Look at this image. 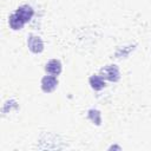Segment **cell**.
<instances>
[{"instance_id": "6da1fadb", "label": "cell", "mask_w": 151, "mask_h": 151, "mask_svg": "<svg viewBox=\"0 0 151 151\" xmlns=\"http://www.w3.org/2000/svg\"><path fill=\"white\" fill-rule=\"evenodd\" d=\"M103 79H106L109 81H118L120 78V72L117 65H106L100 70V74H99Z\"/></svg>"}, {"instance_id": "7a4b0ae2", "label": "cell", "mask_w": 151, "mask_h": 151, "mask_svg": "<svg viewBox=\"0 0 151 151\" xmlns=\"http://www.w3.org/2000/svg\"><path fill=\"white\" fill-rule=\"evenodd\" d=\"M27 47L32 53H41L44 51V41L40 37L29 34L27 37Z\"/></svg>"}, {"instance_id": "3957f363", "label": "cell", "mask_w": 151, "mask_h": 151, "mask_svg": "<svg viewBox=\"0 0 151 151\" xmlns=\"http://www.w3.org/2000/svg\"><path fill=\"white\" fill-rule=\"evenodd\" d=\"M58 86V79L55 76H45L42 79H41V90L45 92V93H50L52 91H54Z\"/></svg>"}, {"instance_id": "277c9868", "label": "cell", "mask_w": 151, "mask_h": 151, "mask_svg": "<svg viewBox=\"0 0 151 151\" xmlns=\"http://www.w3.org/2000/svg\"><path fill=\"white\" fill-rule=\"evenodd\" d=\"M15 13H17V14L20 17V19L26 24V22H28V21L33 18V15H34V9H33L29 5H21V6H19V7L17 8Z\"/></svg>"}, {"instance_id": "5b68a950", "label": "cell", "mask_w": 151, "mask_h": 151, "mask_svg": "<svg viewBox=\"0 0 151 151\" xmlns=\"http://www.w3.org/2000/svg\"><path fill=\"white\" fill-rule=\"evenodd\" d=\"M61 70H63V66H61V63H60L58 59H51V60L47 61V64L45 65V71H46L48 74L55 76V77L61 73Z\"/></svg>"}, {"instance_id": "8992f818", "label": "cell", "mask_w": 151, "mask_h": 151, "mask_svg": "<svg viewBox=\"0 0 151 151\" xmlns=\"http://www.w3.org/2000/svg\"><path fill=\"white\" fill-rule=\"evenodd\" d=\"M8 25H9V27H11L12 29L18 31V29H21V28L24 27L25 22H24V21L20 19V17L14 12V13H12V14L8 17Z\"/></svg>"}, {"instance_id": "52a82bcc", "label": "cell", "mask_w": 151, "mask_h": 151, "mask_svg": "<svg viewBox=\"0 0 151 151\" xmlns=\"http://www.w3.org/2000/svg\"><path fill=\"white\" fill-rule=\"evenodd\" d=\"M88 83L94 91H100L105 87V81L100 76H94V74L91 76L88 79Z\"/></svg>"}, {"instance_id": "ba28073f", "label": "cell", "mask_w": 151, "mask_h": 151, "mask_svg": "<svg viewBox=\"0 0 151 151\" xmlns=\"http://www.w3.org/2000/svg\"><path fill=\"white\" fill-rule=\"evenodd\" d=\"M87 117H88V119H90L93 124L100 125V123H101V114H100V111L94 110V109H91V110H88V112H87Z\"/></svg>"}]
</instances>
